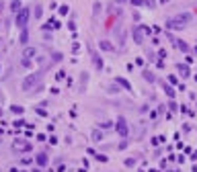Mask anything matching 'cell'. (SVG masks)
Instances as JSON below:
<instances>
[{"label":"cell","mask_w":197,"mask_h":172,"mask_svg":"<svg viewBox=\"0 0 197 172\" xmlns=\"http://www.w3.org/2000/svg\"><path fill=\"white\" fill-rule=\"evenodd\" d=\"M41 72H33V74H29L25 80H23V84H21V88L25 90V92H31V90L37 88V84L41 82Z\"/></svg>","instance_id":"6da1fadb"},{"label":"cell","mask_w":197,"mask_h":172,"mask_svg":"<svg viewBox=\"0 0 197 172\" xmlns=\"http://www.w3.org/2000/svg\"><path fill=\"white\" fill-rule=\"evenodd\" d=\"M54 62H62V53H60V51H55V53H54Z\"/></svg>","instance_id":"cb8c5ba5"},{"label":"cell","mask_w":197,"mask_h":172,"mask_svg":"<svg viewBox=\"0 0 197 172\" xmlns=\"http://www.w3.org/2000/svg\"><path fill=\"white\" fill-rule=\"evenodd\" d=\"M93 137H95V141H101V139H103V133H101V131H95V133H93Z\"/></svg>","instance_id":"ffe728a7"},{"label":"cell","mask_w":197,"mask_h":172,"mask_svg":"<svg viewBox=\"0 0 197 172\" xmlns=\"http://www.w3.org/2000/svg\"><path fill=\"white\" fill-rule=\"evenodd\" d=\"M142 74H144V78H146L148 82H154V80H156V78H154V74H152V72H148V70H144Z\"/></svg>","instance_id":"9a60e30c"},{"label":"cell","mask_w":197,"mask_h":172,"mask_svg":"<svg viewBox=\"0 0 197 172\" xmlns=\"http://www.w3.org/2000/svg\"><path fill=\"white\" fill-rule=\"evenodd\" d=\"M35 55H37V49H35V47H25V49H23V57L31 60V57H35Z\"/></svg>","instance_id":"8fae6325"},{"label":"cell","mask_w":197,"mask_h":172,"mask_svg":"<svg viewBox=\"0 0 197 172\" xmlns=\"http://www.w3.org/2000/svg\"><path fill=\"white\" fill-rule=\"evenodd\" d=\"M99 47H101L103 51H115V45L111 41H107V39H101V41H99Z\"/></svg>","instance_id":"ba28073f"},{"label":"cell","mask_w":197,"mask_h":172,"mask_svg":"<svg viewBox=\"0 0 197 172\" xmlns=\"http://www.w3.org/2000/svg\"><path fill=\"white\" fill-rule=\"evenodd\" d=\"M10 111H13L14 115H21V113H23V107H19V104H13V107H10Z\"/></svg>","instance_id":"d6986e66"},{"label":"cell","mask_w":197,"mask_h":172,"mask_svg":"<svg viewBox=\"0 0 197 172\" xmlns=\"http://www.w3.org/2000/svg\"><path fill=\"white\" fill-rule=\"evenodd\" d=\"M177 47L181 49V51H185V53L189 51V45H187V43H185V41H177Z\"/></svg>","instance_id":"2e32d148"},{"label":"cell","mask_w":197,"mask_h":172,"mask_svg":"<svg viewBox=\"0 0 197 172\" xmlns=\"http://www.w3.org/2000/svg\"><path fill=\"white\" fill-rule=\"evenodd\" d=\"M191 21V14L189 13H183V14H177L166 21V29H183L187 23Z\"/></svg>","instance_id":"7a4b0ae2"},{"label":"cell","mask_w":197,"mask_h":172,"mask_svg":"<svg viewBox=\"0 0 197 172\" xmlns=\"http://www.w3.org/2000/svg\"><path fill=\"white\" fill-rule=\"evenodd\" d=\"M144 4H148L150 8H156V2H154V0H144Z\"/></svg>","instance_id":"603a6c76"},{"label":"cell","mask_w":197,"mask_h":172,"mask_svg":"<svg viewBox=\"0 0 197 172\" xmlns=\"http://www.w3.org/2000/svg\"><path fill=\"white\" fill-rule=\"evenodd\" d=\"M89 49H90V57H93L95 68H97V70H103V60H101V55L95 51V47H93V45H89Z\"/></svg>","instance_id":"8992f818"},{"label":"cell","mask_w":197,"mask_h":172,"mask_svg":"<svg viewBox=\"0 0 197 172\" xmlns=\"http://www.w3.org/2000/svg\"><path fill=\"white\" fill-rule=\"evenodd\" d=\"M170 172H175V170H170Z\"/></svg>","instance_id":"f1b7e54d"},{"label":"cell","mask_w":197,"mask_h":172,"mask_svg":"<svg viewBox=\"0 0 197 172\" xmlns=\"http://www.w3.org/2000/svg\"><path fill=\"white\" fill-rule=\"evenodd\" d=\"M129 2H131L134 6H142V4H144V0H129Z\"/></svg>","instance_id":"d4e9b609"},{"label":"cell","mask_w":197,"mask_h":172,"mask_svg":"<svg viewBox=\"0 0 197 172\" xmlns=\"http://www.w3.org/2000/svg\"><path fill=\"white\" fill-rule=\"evenodd\" d=\"M115 4H123V2H127V0H113Z\"/></svg>","instance_id":"83f0119b"},{"label":"cell","mask_w":197,"mask_h":172,"mask_svg":"<svg viewBox=\"0 0 197 172\" xmlns=\"http://www.w3.org/2000/svg\"><path fill=\"white\" fill-rule=\"evenodd\" d=\"M117 39H119V45H125V41H127V33L123 31V29H117Z\"/></svg>","instance_id":"7c38bea8"},{"label":"cell","mask_w":197,"mask_h":172,"mask_svg":"<svg viewBox=\"0 0 197 172\" xmlns=\"http://www.w3.org/2000/svg\"><path fill=\"white\" fill-rule=\"evenodd\" d=\"M23 8V4H21V0H10V13L13 14H17Z\"/></svg>","instance_id":"4fadbf2b"},{"label":"cell","mask_w":197,"mask_h":172,"mask_svg":"<svg viewBox=\"0 0 197 172\" xmlns=\"http://www.w3.org/2000/svg\"><path fill=\"white\" fill-rule=\"evenodd\" d=\"M29 16H31L29 6H23L19 13L14 14V25H17L19 29H25V27H27V23H29Z\"/></svg>","instance_id":"3957f363"},{"label":"cell","mask_w":197,"mask_h":172,"mask_svg":"<svg viewBox=\"0 0 197 172\" xmlns=\"http://www.w3.org/2000/svg\"><path fill=\"white\" fill-rule=\"evenodd\" d=\"M115 129H117V133H119V135H123V137H125V135H127V121H125L123 117H117Z\"/></svg>","instance_id":"5b68a950"},{"label":"cell","mask_w":197,"mask_h":172,"mask_svg":"<svg viewBox=\"0 0 197 172\" xmlns=\"http://www.w3.org/2000/svg\"><path fill=\"white\" fill-rule=\"evenodd\" d=\"M177 70L181 72V76H183V78H187V76L191 74V72H189V66H187V64H179V66H177Z\"/></svg>","instance_id":"5bb4252c"},{"label":"cell","mask_w":197,"mask_h":172,"mask_svg":"<svg viewBox=\"0 0 197 172\" xmlns=\"http://www.w3.org/2000/svg\"><path fill=\"white\" fill-rule=\"evenodd\" d=\"M19 43H21V45H27V43H29V31H27V27H25V29H21Z\"/></svg>","instance_id":"9c48e42d"},{"label":"cell","mask_w":197,"mask_h":172,"mask_svg":"<svg viewBox=\"0 0 197 172\" xmlns=\"http://www.w3.org/2000/svg\"><path fill=\"white\" fill-rule=\"evenodd\" d=\"M86 82H89V74L82 72L80 80H78V92H84V90H86Z\"/></svg>","instance_id":"52a82bcc"},{"label":"cell","mask_w":197,"mask_h":172,"mask_svg":"<svg viewBox=\"0 0 197 172\" xmlns=\"http://www.w3.org/2000/svg\"><path fill=\"white\" fill-rule=\"evenodd\" d=\"M35 162H37V166H45L49 162L47 160V154H43V152H41V154H37V156H35Z\"/></svg>","instance_id":"30bf717a"},{"label":"cell","mask_w":197,"mask_h":172,"mask_svg":"<svg viewBox=\"0 0 197 172\" xmlns=\"http://www.w3.org/2000/svg\"><path fill=\"white\" fill-rule=\"evenodd\" d=\"M117 84H121L123 88H127V90H131V86H129V82H127V80H123V78H117Z\"/></svg>","instance_id":"e0dca14e"},{"label":"cell","mask_w":197,"mask_h":172,"mask_svg":"<svg viewBox=\"0 0 197 172\" xmlns=\"http://www.w3.org/2000/svg\"><path fill=\"white\" fill-rule=\"evenodd\" d=\"M41 14H43L41 6H35V19H41Z\"/></svg>","instance_id":"44dd1931"},{"label":"cell","mask_w":197,"mask_h":172,"mask_svg":"<svg viewBox=\"0 0 197 172\" xmlns=\"http://www.w3.org/2000/svg\"><path fill=\"white\" fill-rule=\"evenodd\" d=\"M144 33H146V27H142V25H136V27L131 29V37H134V41H136L138 45L144 43Z\"/></svg>","instance_id":"277c9868"},{"label":"cell","mask_w":197,"mask_h":172,"mask_svg":"<svg viewBox=\"0 0 197 172\" xmlns=\"http://www.w3.org/2000/svg\"><path fill=\"white\" fill-rule=\"evenodd\" d=\"M68 4H64V6H60V14H68Z\"/></svg>","instance_id":"7402d4cb"},{"label":"cell","mask_w":197,"mask_h":172,"mask_svg":"<svg viewBox=\"0 0 197 172\" xmlns=\"http://www.w3.org/2000/svg\"><path fill=\"white\" fill-rule=\"evenodd\" d=\"M162 86H164V90H166V94H169V97H170V98H175V90L170 88L169 84H162Z\"/></svg>","instance_id":"ac0fdd59"},{"label":"cell","mask_w":197,"mask_h":172,"mask_svg":"<svg viewBox=\"0 0 197 172\" xmlns=\"http://www.w3.org/2000/svg\"><path fill=\"white\" fill-rule=\"evenodd\" d=\"M23 66H25V68H29V66H31V60H27V57H25V60H23Z\"/></svg>","instance_id":"484cf974"},{"label":"cell","mask_w":197,"mask_h":172,"mask_svg":"<svg viewBox=\"0 0 197 172\" xmlns=\"http://www.w3.org/2000/svg\"><path fill=\"white\" fill-rule=\"evenodd\" d=\"M72 51H74V53H78V51H80V45H78V43H74V47H72Z\"/></svg>","instance_id":"4316f807"}]
</instances>
